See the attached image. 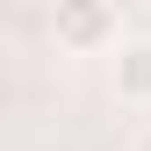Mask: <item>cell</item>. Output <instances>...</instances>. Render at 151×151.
<instances>
[{"mask_svg":"<svg viewBox=\"0 0 151 151\" xmlns=\"http://www.w3.org/2000/svg\"><path fill=\"white\" fill-rule=\"evenodd\" d=\"M50 43H58L65 58L122 50V7L115 0H58V7H50Z\"/></svg>","mask_w":151,"mask_h":151,"instance_id":"6da1fadb","label":"cell"},{"mask_svg":"<svg viewBox=\"0 0 151 151\" xmlns=\"http://www.w3.org/2000/svg\"><path fill=\"white\" fill-rule=\"evenodd\" d=\"M115 101L151 108V36H122V50H115Z\"/></svg>","mask_w":151,"mask_h":151,"instance_id":"7a4b0ae2","label":"cell"},{"mask_svg":"<svg viewBox=\"0 0 151 151\" xmlns=\"http://www.w3.org/2000/svg\"><path fill=\"white\" fill-rule=\"evenodd\" d=\"M144 122H151V108H144Z\"/></svg>","mask_w":151,"mask_h":151,"instance_id":"3957f363","label":"cell"}]
</instances>
